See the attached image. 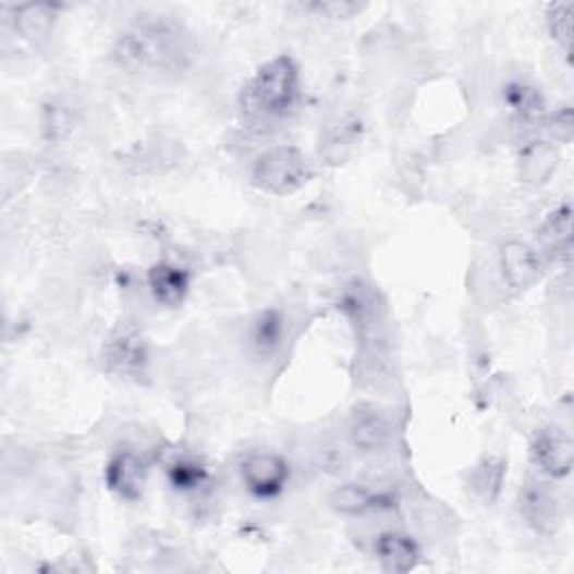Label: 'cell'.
Instances as JSON below:
<instances>
[{
    "instance_id": "cell-3",
    "label": "cell",
    "mask_w": 574,
    "mask_h": 574,
    "mask_svg": "<svg viewBox=\"0 0 574 574\" xmlns=\"http://www.w3.org/2000/svg\"><path fill=\"white\" fill-rule=\"evenodd\" d=\"M313 167L296 146H277L265 150L252 167V182L262 194L290 196L310 182Z\"/></svg>"
},
{
    "instance_id": "cell-11",
    "label": "cell",
    "mask_w": 574,
    "mask_h": 574,
    "mask_svg": "<svg viewBox=\"0 0 574 574\" xmlns=\"http://www.w3.org/2000/svg\"><path fill=\"white\" fill-rule=\"evenodd\" d=\"M148 288L160 305L178 308L191 290V277L184 267L162 260L148 270Z\"/></svg>"
},
{
    "instance_id": "cell-23",
    "label": "cell",
    "mask_w": 574,
    "mask_h": 574,
    "mask_svg": "<svg viewBox=\"0 0 574 574\" xmlns=\"http://www.w3.org/2000/svg\"><path fill=\"white\" fill-rule=\"evenodd\" d=\"M548 133L561 142V144H567L574 135V120H572V108L570 106H563L561 110H557L552 118L548 120Z\"/></svg>"
},
{
    "instance_id": "cell-5",
    "label": "cell",
    "mask_w": 574,
    "mask_h": 574,
    "mask_svg": "<svg viewBox=\"0 0 574 574\" xmlns=\"http://www.w3.org/2000/svg\"><path fill=\"white\" fill-rule=\"evenodd\" d=\"M245 489L258 501H272L290 483V465L279 453H252L241 465Z\"/></svg>"
},
{
    "instance_id": "cell-2",
    "label": "cell",
    "mask_w": 574,
    "mask_h": 574,
    "mask_svg": "<svg viewBox=\"0 0 574 574\" xmlns=\"http://www.w3.org/2000/svg\"><path fill=\"white\" fill-rule=\"evenodd\" d=\"M301 74L292 57L283 54L258 68L241 93V108L252 120H283L294 110Z\"/></svg>"
},
{
    "instance_id": "cell-15",
    "label": "cell",
    "mask_w": 574,
    "mask_h": 574,
    "mask_svg": "<svg viewBox=\"0 0 574 574\" xmlns=\"http://www.w3.org/2000/svg\"><path fill=\"white\" fill-rule=\"evenodd\" d=\"M359 137H362V124L357 120L343 118L328 129L326 139L321 142V156L330 164H341L343 160L351 158V152L355 150Z\"/></svg>"
},
{
    "instance_id": "cell-4",
    "label": "cell",
    "mask_w": 574,
    "mask_h": 574,
    "mask_svg": "<svg viewBox=\"0 0 574 574\" xmlns=\"http://www.w3.org/2000/svg\"><path fill=\"white\" fill-rule=\"evenodd\" d=\"M101 357H103L106 370H110L112 375L142 379L150 362L148 341L137 326L122 323L108 334Z\"/></svg>"
},
{
    "instance_id": "cell-8",
    "label": "cell",
    "mask_w": 574,
    "mask_h": 574,
    "mask_svg": "<svg viewBox=\"0 0 574 574\" xmlns=\"http://www.w3.org/2000/svg\"><path fill=\"white\" fill-rule=\"evenodd\" d=\"M501 267L508 285L521 292L539 281L541 256L537 254V249L521 241H508L501 249Z\"/></svg>"
},
{
    "instance_id": "cell-9",
    "label": "cell",
    "mask_w": 574,
    "mask_h": 574,
    "mask_svg": "<svg viewBox=\"0 0 574 574\" xmlns=\"http://www.w3.org/2000/svg\"><path fill=\"white\" fill-rule=\"evenodd\" d=\"M393 440L391 419L375 408H362L353 415L351 442L364 453H377L387 449Z\"/></svg>"
},
{
    "instance_id": "cell-10",
    "label": "cell",
    "mask_w": 574,
    "mask_h": 574,
    "mask_svg": "<svg viewBox=\"0 0 574 574\" xmlns=\"http://www.w3.org/2000/svg\"><path fill=\"white\" fill-rule=\"evenodd\" d=\"M375 554L387 572H398V574H406L411 570L417 567L419 557V546L413 541V537L404 532H384L379 534L377 541H375Z\"/></svg>"
},
{
    "instance_id": "cell-6",
    "label": "cell",
    "mask_w": 574,
    "mask_h": 574,
    "mask_svg": "<svg viewBox=\"0 0 574 574\" xmlns=\"http://www.w3.org/2000/svg\"><path fill=\"white\" fill-rule=\"evenodd\" d=\"M532 461L544 474L565 478L572 472L574 444L561 429H541L532 440Z\"/></svg>"
},
{
    "instance_id": "cell-22",
    "label": "cell",
    "mask_w": 574,
    "mask_h": 574,
    "mask_svg": "<svg viewBox=\"0 0 574 574\" xmlns=\"http://www.w3.org/2000/svg\"><path fill=\"white\" fill-rule=\"evenodd\" d=\"M572 12H574L572 3H552L546 14L550 36L565 52H570L572 48Z\"/></svg>"
},
{
    "instance_id": "cell-20",
    "label": "cell",
    "mask_w": 574,
    "mask_h": 574,
    "mask_svg": "<svg viewBox=\"0 0 574 574\" xmlns=\"http://www.w3.org/2000/svg\"><path fill=\"white\" fill-rule=\"evenodd\" d=\"M14 23L16 29L29 38V41H36V38H46L50 29L54 27L57 21V8L52 5H21L14 10Z\"/></svg>"
},
{
    "instance_id": "cell-13",
    "label": "cell",
    "mask_w": 574,
    "mask_h": 574,
    "mask_svg": "<svg viewBox=\"0 0 574 574\" xmlns=\"http://www.w3.org/2000/svg\"><path fill=\"white\" fill-rule=\"evenodd\" d=\"M539 243L544 252L557 262L572 258V209L567 205L554 209L541 224Z\"/></svg>"
},
{
    "instance_id": "cell-7",
    "label": "cell",
    "mask_w": 574,
    "mask_h": 574,
    "mask_svg": "<svg viewBox=\"0 0 574 574\" xmlns=\"http://www.w3.org/2000/svg\"><path fill=\"white\" fill-rule=\"evenodd\" d=\"M106 487L124 501H137L146 483V463L135 451H118L106 465Z\"/></svg>"
},
{
    "instance_id": "cell-16",
    "label": "cell",
    "mask_w": 574,
    "mask_h": 574,
    "mask_svg": "<svg viewBox=\"0 0 574 574\" xmlns=\"http://www.w3.org/2000/svg\"><path fill=\"white\" fill-rule=\"evenodd\" d=\"M503 483H505V461H501L499 455L483 457L469 476L472 491L487 505L499 499Z\"/></svg>"
},
{
    "instance_id": "cell-12",
    "label": "cell",
    "mask_w": 574,
    "mask_h": 574,
    "mask_svg": "<svg viewBox=\"0 0 574 574\" xmlns=\"http://www.w3.org/2000/svg\"><path fill=\"white\" fill-rule=\"evenodd\" d=\"M521 508L523 516L529 525L537 527L539 532H550L561 521V508L554 499V493L541 485V483H529L521 496Z\"/></svg>"
},
{
    "instance_id": "cell-21",
    "label": "cell",
    "mask_w": 574,
    "mask_h": 574,
    "mask_svg": "<svg viewBox=\"0 0 574 574\" xmlns=\"http://www.w3.org/2000/svg\"><path fill=\"white\" fill-rule=\"evenodd\" d=\"M169 483L178 491H196L209 480V469L194 457H178L167 469Z\"/></svg>"
},
{
    "instance_id": "cell-1",
    "label": "cell",
    "mask_w": 574,
    "mask_h": 574,
    "mask_svg": "<svg viewBox=\"0 0 574 574\" xmlns=\"http://www.w3.org/2000/svg\"><path fill=\"white\" fill-rule=\"evenodd\" d=\"M112 57L126 72L175 74L191 61V38L180 23L152 16L126 29Z\"/></svg>"
},
{
    "instance_id": "cell-14",
    "label": "cell",
    "mask_w": 574,
    "mask_h": 574,
    "mask_svg": "<svg viewBox=\"0 0 574 574\" xmlns=\"http://www.w3.org/2000/svg\"><path fill=\"white\" fill-rule=\"evenodd\" d=\"M559 167V150L548 142H527L518 152V173L529 184H544Z\"/></svg>"
},
{
    "instance_id": "cell-17",
    "label": "cell",
    "mask_w": 574,
    "mask_h": 574,
    "mask_svg": "<svg viewBox=\"0 0 574 574\" xmlns=\"http://www.w3.org/2000/svg\"><path fill=\"white\" fill-rule=\"evenodd\" d=\"M381 501H387L381 493H375L373 489H368L366 485L359 483H346L341 485L334 493H332V508L339 514H346V516H362L375 508L381 505Z\"/></svg>"
},
{
    "instance_id": "cell-24",
    "label": "cell",
    "mask_w": 574,
    "mask_h": 574,
    "mask_svg": "<svg viewBox=\"0 0 574 574\" xmlns=\"http://www.w3.org/2000/svg\"><path fill=\"white\" fill-rule=\"evenodd\" d=\"M310 10L319 12V14H326L330 19H351L355 16L357 12L364 10V5H357V3H349V0H330V3H317V5H310Z\"/></svg>"
},
{
    "instance_id": "cell-18",
    "label": "cell",
    "mask_w": 574,
    "mask_h": 574,
    "mask_svg": "<svg viewBox=\"0 0 574 574\" xmlns=\"http://www.w3.org/2000/svg\"><path fill=\"white\" fill-rule=\"evenodd\" d=\"M283 317L277 310H265L260 313L249 330V339H252V346L258 355L262 357H270L274 355L281 343H283Z\"/></svg>"
},
{
    "instance_id": "cell-19",
    "label": "cell",
    "mask_w": 574,
    "mask_h": 574,
    "mask_svg": "<svg viewBox=\"0 0 574 574\" xmlns=\"http://www.w3.org/2000/svg\"><path fill=\"white\" fill-rule=\"evenodd\" d=\"M503 99L518 120H523V122H541L544 120L546 99L534 86H527L521 82L510 84L503 93Z\"/></svg>"
}]
</instances>
